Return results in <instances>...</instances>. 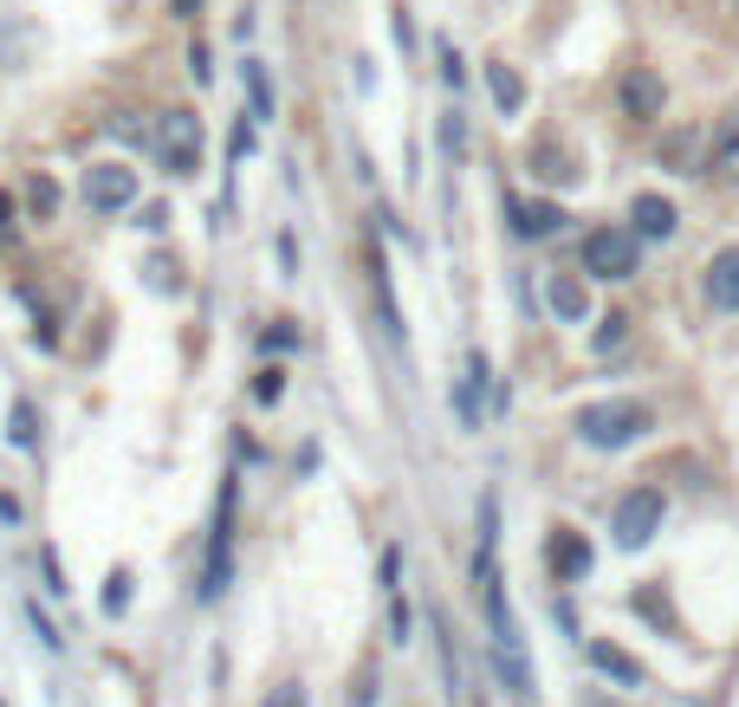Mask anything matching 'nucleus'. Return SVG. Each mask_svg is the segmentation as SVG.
<instances>
[{"instance_id": "b1692460", "label": "nucleus", "mask_w": 739, "mask_h": 707, "mask_svg": "<svg viewBox=\"0 0 739 707\" xmlns=\"http://www.w3.org/2000/svg\"><path fill=\"white\" fill-rule=\"evenodd\" d=\"M105 610H111V617L130 610V571H111V585H105Z\"/></svg>"}, {"instance_id": "dca6fc26", "label": "nucleus", "mask_w": 739, "mask_h": 707, "mask_svg": "<svg viewBox=\"0 0 739 707\" xmlns=\"http://www.w3.org/2000/svg\"><path fill=\"white\" fill-rule=\"evenodd\" d=\"M486 91H493V105H500V111H519V105H525V78H519L506 59H493V66H486Z\"/></svg>"}, {"instance_id": "473e14b6", "label": "nucleus", "mask_w": 739, "mask_h": 707, "mask_svg": "<svg viewBox=\"0 0 739 707\" xmlns=\"http://www.w3.org/2000/svg\"><path fill=\"white\" fill-rule=\"evenodd\" d=\"M33 208H39V215H52V208H59V188L46 183V176H33Z\"/></svg>"}, {"instance_id": "423d86ee", "label": "nucleus", "mask_w": 739, "mask_h": 707, "mask_svg": "<svg viewBox=\"0 0 739 707\" xmlns=\"http://www.w3.org/2000/svg\"><path fill=\"white\" fill-rule=\"evenodd\" d=\"M662 513H668L662 487H629L623 500H617V513H610V532H617V546H623V552H642V546L662 532Z\"/></svg>"}, {"instance_id": "c9c22d12", "label": "nucleus", "mask_w": 739, "mask_h": 707, "mask_svg": "<svg viewBox=\"0 0 739 707\" xmlns=\"http://www.w3.org/2000/svg\"><path fill=\"white\" fill-rule=\"evenodd\" d=\"M137 227H149V234H162V227H169V208H144V222Z\"/></svg>"}, {"instance_id": "a878e982", "label": "nucleus", "mask_w": 739, "mask_h": 707, "mask_svg": "<svg viewBox=\"0 0 739 707\" xmlns=\"http://www.w3.org/2000/svg\"><path fill=\"white\" fill-rule=\"evenodd\" d=\"M623 332H629V318H623V312H610V318L597 325V337H591V344H597V351H617V344H623Z\"/></svg>"}, {"instance_id": "58836bf2", "label": "nucleus", "mask_w": 739, "mask_h": 707, "mask_svg": "<svg viewBox=\"0 0 739 707\" xmlns=\"http://www.w3.org/2000/svg\"><path fill=\"white\" fill-rule=\"evenodd\" d=\"M0 707H7V695H0Z\"/></svg>"}, {"instance_id": "6e6552de", "label": "nucleus", "mask_w": 739, "mask_h": 707, "mask_svg": "<svg viewBox=\"0 0 739 707\" xmlns=\"http://www.w3.org/2000/svg\"><path fill=\"white\" fill-rule=\"evenodd\" d=\"M545 564H552L558 585H584L591 564H597V552H591V539H584L578 526H558L552 539H545Z\"/></svg>"}, {"instance_id": "bb28decb", "label": "nucleus", "mask_w": 739, "mask_h": 707, "mask_svg": "<svg viewBox=\"0 0 739 707\" xmlns=\"http://www.w3.org/2000/svg\"><path fill=\"white\" fill-rule=\"evenodd\" d=\"M668 163L674 176H694V137H668Z\"/></svg>"}, {"instance_id": "a211bd4d", "label": "nucleus", "mask_w": 739, "mask_h": 707, "mask_svg": "<svg viewBox=\"0 0 739 707\" xmlns=\"http://www.w3.org/2000/svg\"><path fill=\"white\" fill-rule=\"evenodd\" d=\"M713 169H720L727 183H739V111L720 117V130H713Z\"/></svg>"}, {"instance_id": "9d476101", "label": "nucleus", "mask_w": 739, "mask_h": 707, "mask_svg": "<svg viewBox=\"0 0 739 707\" xmlns=\"http://www.w3.org/2000/svg\"><path fill=\"white\" fill-rule=\"evenodd\" d=\"M486 383H493V371H486V351H467V371H461V383H454V410H461V429H481L486 410Z\"/></svg>"}, {"instance_id": "72a5a7b5", "label": "nucleus", "mask_w": 739, "mask_h": 707, "mask_svg": "<svg viewBox=\"0 0 739 707\" xmlns=\"http://www.w3.org/2000/svg\"><path fill=\"white\" fill-rule=\"evenodd\" d=\"M188 72H195V85H208V78H215V66H208V46H188Z\"/></svg>"}, {"instance_id": "aec40b11", "label": "nucleus", "mask_w": 739, "mask_h": 707, "mask_svg": "<svg viewBox=\"0 0 739 707\" xmlns=\"http://www.w3.org/2000/svg\"><path fill=\"white\" fill-rule=\"evenodd\" d=\"M247 98H254V124H266L273 117V78H266L259 59H247Z\"/></svg>"}, {"instance_id": "20e7f679", "label": "nucleus", "mask_w": 739, "mask_h": 707, "mask_svg": "<svg viewBox=\"0 0 739 707\" xmlns=\"http://www.w3.org/2000/svg\"><path fill=\"white\" fill-rule=\"evenodd\" d=\"M149 149H156V169H162V176L188 183V176L201 169V117L195 111H162L156 130H149Z\"/></svg>"}, {"instance_id": "393cba45", "label": "nucleus", "mask_w": 739, "mask_h": 707, "mask_svg": "<svg viewBox=\"0 0 739 707\" xmlns=\"http://www.w3.org/2000/svg\"><path fill=\"white\" fill-rule=\"evenodd\" d=\"M259 707H312V695H305V681H279Z\"/></svg>"}, {"instance_id": "6ab92c4d", "label": "nucleus", "mask_w": 739, "mask_h": 707, "mask_svg": "<svg viewBox=\"0 0 739 707\" xmlns=\"http://www.w3.org/2000/svg\"><path fill=\"white\" fill-rule=\"evenodd\" d=\"M7 442H13V448H39V415H33V403H27V396L7 410Z\"/></svg>"}, {"instance_id": "4468645a", "label": "nucleus", "mask_w": 739, "mask_h": 707, "mask_svg": "<svg viewBox=\"0 0 739 707\" xmlns=\"http://www.w3.org/2000/svg\"><path fill=\"white\" fill-rule=\"evenodd\" d=\"M545 298H552V312L564 325H584V318H591V293H584V279H571V273H558L552 286H545Z\"/></svg>"}, {"instance_id": "7c9ffc66", "label": "nucleus", "mask_w": 739, "mask_h": 707, "mask_svg": "<svg viewBox=\"0 0 739 707\" xmlns=\"http://www.w3.org/2000/svg\"><path fill=\"white\" fill-rule=\"evenodd\" d=\"M279 390H286V371H259V383H254L259 403H279Z\"/></svg>"}, {"instance_id": "f8f14e48", "label": "nucleus", "mask_w": 739, "mask_h": 707, "mask_svg": "<svg viewBox=\"0 0 739 707\" xmlns=\"http://www.w3.org/2000/svg\"><path fill=\"white\" fill-rule=\"evenodd\" d=\"M629 222H635V240H668L681 215H674L668 195H635V202H629Z\"/></svg>"}, {"instance_id": "2eb2a0df", "label": "nucleus", "mask_w": 739, "mask_h": 707, "mask_svg": "<svg viewBox=\"0 0 739 707\" xmlns=\"http://www.w3.org/2000/svg\"><path fill=\"white\" fill-rule=\"evenodd\" d=\"M591 669L610 675V681H623V688H642V681H649V675H642V662H635V656H623L617 642H591Z\"/></svg>"}, {"instance_id": "7ed1b4c3", "label": "nucleus", "mask_w": 739, "mask_h": 707, "mask_svg": "<svg viewBox=\"0 0 739 707\" xmlns=\"http://www.w3.org/2000/svg\"><path fill=\"white\" fill-rule=\"evenodd\" d=\"M234 507H240V474H221L215 520H208V559H201V603H215L234 578Z\"/></svg>"}, {"instance_id": "e433bc0d", "label": "nucleus", "mask_w": 739, "mask_h": 707, "mask_svg": "<svg viewBox=\"0 0 739 707\" xmlns=\"http://www.w3.org/2000/svg\"><path fill=\"white\" fill-rule=\"evenodd\" d=\"M7 227H13V202L0 195V240H7Z\"/></svg>"}, {"instance_id": "f3484780", "label": "nucleus", "mask_w": 739, "mask_h": 707, "mask_svg": "<svg viewBox=\"0 0 739 707\" xmlns=\"http://www.w3.org/2000/svg\"><path fill=\"white\" fill-rule=\"evenodd\" d=\"M370 286H376V305H383V325H390V337L403 344V318H396V298H390V266H383V247L370 240Z\"/></svg>"}, {"instance_id": "9b49d317", "label": "nucleus", "mask_w": 739, "mask_h": 707, "mask_svg": "<svg viewBox=\"0 0 739 707\" xmlns=\"http://www.w3.org/2000/svg\"><path fill=\"white\" fill-rule=\"evenodd\" d=\"M617 98H623V111L629 117H642V124H649V117H662V105H668V85L656 72H649V66H635V72H623V85H617Z\"/></svg>"}, {"instance_id": "c85d7f7f", "label": "nucleus", "mask_w": 739, "mask_h": 707, "mask_svg": "<svg viewBox=\"0 0 739 707\" xmlns=\"http://www.w3.org/2000/svg\"><path fill=\"white\" fill-rule=\"evenodd\" d=\"M408 623H415V617H408V603H403V597H390V642H408Z\"/></svg>"}, {"instance_id": "1a4fd4ad", "label": "nucleus", "mask_w": 739, "mask_h": 707, "mask_svg": "<svg viewBox=\"0 0 739 707\" xmlns=\"http://www.w3.org/2000/svg\"><path fill=\"white\" fill-rule=\"evenodd\" d=\"M506 222H513L519 240H552L571 215H564L558 202H519V195H506Z\"/></svg>"}, {"instance_id": "0eeeda50", "label": "nucleus", "mask_w": 739, "mask_h": 707, "mask_svg": "<svg viewBox=\"0 0 739 707\" xmlns=\"http://www.w3.org/2000/svg\"><path fill=\"white\" fill-rule=\"evenodd\" d=\"M130 202H137V169H124V163H91V169H85V208L117 215V208H130Z\"/></svg>"}, {"instance_id": "4c0bfd02", "label": "nucleus", "mask_w": 739, "mask_h": 707, "mask_svg": "<svg viewBox=\"0 0 739 707\" xmlns=\"http://www.w3.org/2000/svg\"><path fill=\"white\" fill-rule=\"evenodd\" d=\"M176 13H183V20H195V13H201V0H176Z\"/></svg>"}, {"instance_id": "4be33fe9", "label": "nucleus", "mask_w": 739, "mask_h": 707, "mask_svg": "<svg viewBox=\"0 0 739 707\" xmlns=\"http://www.w3.org/2000/svg\"><path fill=\"white\" fill-rule=\"evenodd\" d=\"M27 623H33V636H39V642H46V649H52V656L66 649V636H59V623H52V617L39 610V597H27Z\"/></svg>"}, {"instance_id": "cd10ccee", "label": "nucleus", "mask_w": 739, "mask_h": 707, "mask_svg": "<svg viewBox=\"0 0 739 707\" xmlns=\"http://www.w3.org/2000/svg\"><path fill=\"white\" fill-rule=\"evenodd\" d=\"M461 144H467V124H461V111H447L442 117V149L447 156H461Z\"/></svg>"}, {"instance_id": "39448f33", "label": "nucleus", "mask_w": 739, "mask_h": 707, "mask_svg": "<svg viewBox=\"0 0 739 707\" xmlns=\"http://www.w3.org/2000/svg\"><path fill=\"white\" fill-rule=\"evenodd\" d=\"M578 261H584L591 279H629L642 266V240H635V227H591Z\"/></svg>"}, {"instance_id": "ddd939ff", "label": "nucleus", "mask_w": 739, "mask_h": 707, "mask_svg": "<svg viewBox=\"0 0 739 707\" xmlns=\"http://www.w3.org/2000/svg\"><path fill=\"white\" fill-rule=\"evenodd\" d=\"M707 298H713L720 312H739V247H720V254L707 261Z\"/></svg>"}, {"instance_id": "412c9836", "label": "nucleus", "mask_w": 739, "mask_h": 707, "mask_svg": "<svg viewBox=\"0 0 739 707\" xmlns=\"http://www.w3.org/2000/svg\"><path fill=\"white\" fill-rule=\"evenodd\" d=\"M259 351H273V357H279V351H298V325L293 318H273V325L259 332Z\"/></svg>"}, {"instance_id": "5701e85b", "label": "nucleus", "mask_w": 739, "mask_h": 707, "mask_svg": "<svg viewBox=\"0 0 739 707\" xmlns=\"http://www.w3.org/2000/svg\"><path fill=\"white\" fill-rule=\"evenodd\" d=\"M254 144H259V124H254V117H240V124H234V137H227V163H247Z\"/></svg>"}, {"instance_id": "f257e3e1", "label": "nucleus", "mask_w": 739, "mask_h": 707, "mask_svg": "<svg viewBox=\"0 0 739 707\" xmlns=\"http://www.w3.org/2000/svg\"><path fill=\"white\" fill-rule=\"evenodd\" d=\"M481 603H486V630H493V669L506 681V695L519 707H539V675H532V656H525V636H519V617L500 591V578L481 585Z\"/></svg>"}, {"instance_id": "f704fd0d", "label": "nucleus", "mask_w": 739, "mask_h": 707, "mask_svg": "<svg viewBox=\"0 0 739 707\" xmlns=\"http://www.w3.org/2000/svg\"><path fill=\"white\" fill-rule=\"evenodd\" d=\"M39 559H46V585H52V591H72V585H66V571H59V552H52V546H46Z\"/></svg>"}, {"instance_id": "2f4dec72", "label": "nucleus", "mask_w": 739, "mask_h": 707, "mask_svg": "<svg viewBox=\"0 0 739 707\" xmlns=\"http://www.w3.org/2000/svg\"><path fill=\"white\" fill-rule=\"evenodd\" d=\"M376 571H383V591H396V578H403V546H390V552H383V564H376Z\"/></svg>"}, {"instance_id": "f03ea898", "label": "nucleus", "mask_w": 739, "mask_h": 707, "mask_svg": "<svg viewBox=\"0 0 739 707\" xmlns=\"http://www.w3.org/2000/svg\"><path fill=\"white\" fill-rule=\"evenodd\" d=\"M571 429H578L584 448H629L656 429V415H649V403H635V396H610V403H584V410L571 415Z\"/></svg>"}, {"instance_id": "c756f323", "label": "nucleus", "mask_w": 739, "mask_h": 707, "mask_svg": "<svg viewBox=\"0 0 739 707\" xmlns=\"http://www.w3.org/2000/svg\"><path fill=\"white\" fill-rule=\"evenodd\" d=\"M461 78H467L461 52H454V46H442V85H447V91H461Z\"/></svg>"}]
</instances>
